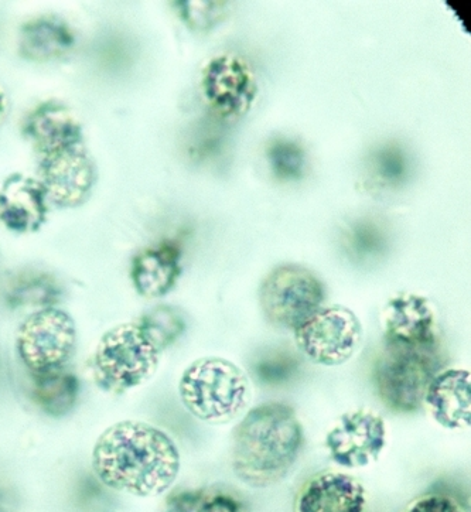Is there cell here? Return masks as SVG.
Masks as SVG:
<instances>
[{
	"instance_id": "cell-1",
	"label": "cell",
	"mask_w": 471,
	"mask_h": 512,
	"mask_svg": "<svg viewBox=\"0 0 471 512\" xmlns=\"http://www.w3.org/2000/svg\"><path fill=\"white\" fill-rule=\"evenodd\" d=\"M92 469L104 486L133 497H157L179 476L180 452L173 439L149 423L124 421L101 433Z\"/></svg>"
},
{
	"instance_id": "cell-2",
	"label": "cell",
	"mask_w": 471,
	"mask_h": 512,
	"mask_svg": "<svg viewBox=\"0 0 471 512\" xmlns=\"http://www.w3.org/2000/svg\"><path fill=\"white\" fill-rule=\"evenodd\" d=\"M305 432L295 409L266 402L251 409L232 435L231 466L249 487L281 483L298 462Z\"/></svg>"
},
{
	"instance_id": "cell-3",
	"label": "cell",
	"mask_w": 471,
	"mask_h": 512,
	"mask_svg": "<svg viewBox=\"0 0 471 512\" xmlns=\"http://www.w3.org/2000/svg\"><path fill=\"white\" fill-rule=\"evenodd\" d=\"M180 399L201 422L223 425L248 408L251 382L242 368L220 357L194 361L180 378Z\"/></svg>"
},
{
	"instance_id": "cell-4",
	"label": "cell",
	"mask_w": 471,
	"mask_h": 512,
	"mask_svg": "<svg viewBox=\"0 0 471 512\" xmlns=\"http://www.w3.org/2000/svg\"><path fill=\"white\" fill-rule=\"evenodd\" d=\"M160 363V351L138 324H119L102 336L92 357L94 380L102 391L122 395L148 382Z\"/></svg>"
},
{
	"instance_id": "cell-5",
	"label": "cell",
	"mask_w": 471,
	"mask_h": 512,
	"mask_svg": "<svg viewBox=\"0 0 471 512\" xmlns=\"http://www.w3.org/2000/svg\"><path fill=\"white\" fill-rule=\"evenodd\" d=\"M440 368V347L385 346L375 368V388L392 412H416L422 408L426 389L432 378L442 371Z\"/></svg>"
},
{
	"instance_id": "cell-6",
	"label": "cell",
	"mask_w": 471,
	"mask_h": 512,
	"mask_svg": "<svg viewBox=\"0 0 471 512\" xmlns=\"http://www.w3.org/2000/svg\"><path fill=\"white\" fill-rule=\"evenodd\" d=\"M77 348L74 319L57 307L37 310L20 324L16 351L33 375L64 370Z\"/></svg>"
},
{
	"instance_id": "cell-7",
	"label": "cell",
	"mask_w": 471,
	"mask_h": 512,
	"mask_svg": "<svg viewBox=\"0 0 471 512\" xmlns=\"http://www.w3.org/2000/svg\"><path fill=\"white\" fill-rule=\"evenodd\" d=\"M259 299L269 322L295 330L322 307L324 288L309 269L300 265H282L266 276Z\"/></svg>"
},
{
	"instance_id": "cell-8",
	"label": "cell",
	"mask_w": 471,
	"mask_h": 512,
	"mask_svg": "<svg viewBox=\"0 0 471 512\" xmlns=\"http://www.w3.org/2000/svg\"><path fill=\"white\" fill-rule=\"evenodd\" d=\"M296 346L313 363L337 367L356 354L363 327L346 307H320L295 329Z\"/></svg>"
},
{
	"instance_id": "cell-9",
	"label": "cell",
	"mask_w": 471,
	"mask_h": 512,
	"mask_svg": "<svg viewBox=\"0 0 471 512\" xmlns=\"http://www.w3.org/2000/svg\"><path fill=\"white\" fill-rule=\"evenodd\" d=\"M97 179V165L84 143L42 156L37 170V180L46 191L47 200L60 208L84 204Z\"/></svg>"
},
{
	"instance_id": "cell-10",
	"label": "cell",
	"mask_w": 471,
	"mask_h": 512,
	"mask_svg": "<svg viewBox=\"0 0 471 512\" xmlns=\"http://www.w3.org/2000/svg\"><path fill=\"white\" fill-rule=\"evenodd\" d=\"M385 445L387 423L371 409L344 413L326 436L331 460L344 469H361L377 462Z\"/></svg>"
},
{
	"instance_id": "cell-11",
	"label": "cell",
	"mask_w": 471,
	"mask_h": 512,
	"mask_svg": "<svg viewBox=\"0 0 471 512\" xmlns=\"http://www.w3.org/2000/svg\"><path fill=\"white\" fill-rule=\"evenodd\" d=\"M257 91L254 74L241 58L215 57L204 68V97L223 118H240L247 114L254 104Z\"/></svg>"
},
{
	"instance_id": "cell-12",
	"label": "cell",
	"mask_w": 471,
	"mask_h": 512,
	"mask_svg": "<svg viewBox=\"0 0 471 512\" xmlns=\"http://www.w3.org/2000/svg\"><path fill=\"white\" fill-rule=\"evenodd\" d=\"M385 346L440 347L435 307L422 296L404 293L391 299L382 313Z\"/></svg>"
},
{
	"instance_id": "cell-13",
	"label": "cell",
	"mask_w": 471,
	"mask_h": 512,
	"mask_svg": "<svg viewBox=\"0 0 471 512\" xmlns=\"http://www.w3.org/2000/svg\"><path fill=\"white\" fill-rule=\"evenodd\" d=\"M367 490L343 471L327 470L309 480L295 498V512H365Z\"/></svg>"
},
{
	"instance_id": "cell-14",
	"label": "cell",
	"mask_w": 471,
	"mask_h": 512,
	"mask_svg": "<svg viewBox=\"0 0 471 512\" xmlns=\"http://www.w3.org/2000/svg\"><path fill=\"white\" fill-rule=\"evenodd\" d=\"M49 200L39 180L10 174L0 187V224L16 234L39 231L49 215Z\"/></svg>"
},
{
	"instance_id": "cell-15",
	"label": "cell",
	"mask_w": 471,
	"mask_h": 512,
	"mask_svg": "<svg viewBox=\"0 0 471 512\" xmlns=\"http://www.w3.org/2000/svg\"><path fill=\"white\" fill-rule=\"evenodd\" d=\"M22 133L40 156L84 143L83 125L66 104L43 102L27 114Z\"/></svg>"
},
{
	"instance_id": "cell-16",
	"label": "cell",
	"mask_w": 471,
	"mask_h": 512,
	"mask_svg": "<svg viewBox=\"0 0 471 512\" xmlns=\"http://www.w3.org/2000/svg\"><path fill=\"white\" fill-rule=\"evenodd\" d=\"M422 408L443 428L464 430L471 422V375L469 370L449 368L432 378Z\"/></svg>"
},
{
	"instance_id": "cell-17",
	"label": "cell",
	"mask_w": 471,
	"mask_h": 512,
	"mask_svg": "<svg viewBox=\"0 0 471 512\" xmlns=\"http://www.w3.org/2000/svg\"><path fill=\"white\" fill-rule=\"evenodd\" d=\"M182 248L177 242L163 241L143 249L132 261L131 279L136 292L146 299L167 295L182 275Z\"/></svg>"
},
{
	"instance_id": "cell-18",
	"label": "cell",
	"mask_w": 471,
	"mask_h": 512,
	"mask_svg": "<svg viewBox=\"0 0 471 512\" xmlns=\"http://www.w3.org/2000/svg\"><path fill=\"white\" fill-rule=\"evenodd\" d=\"M75 34L68 23L56 16H40L20 27L17 51L33 63H46L73 50Z\"/></svg>"
},
{
	"instance_id": "cell-19",
	"label": "cell",
	"mask_w": 471,
	"mask_h": 512,
	"mask_svg": "<svg viewBox=\"0 0 471 512\" xmlns=\"http://www.w3.org/2000/svg\"><path fill=\"white\" fill-rule=\"evenodd\" d=\"M78 378L64 370L33 375V399L51 418H64L73 411L80 398Z\"/></svg>"
},
{
	"instance_id": "cell-20",
	"label": "cell",
	"mask_w": 471,
	"mask_h": 512,
	"mask_svg": "<svg viewBox=\"0 0 471 512\" xmlns=\"http://www.w3.org/2000/svg\"><path fill=\"white\" fill-rule=\"evenodd\" d=\"M63 289L53 275L46 272H26L17 276L6 293V302L17 307H54L60 302Z\"/></svg>"
},
{
	"instance_id": "cell-21",
	"label": "cell",
	"mask_w": 471,
	"mask_h": 512,
	"mask_svg": "<svg viewBox=\"0 0 471 512\" xmlns=\"http://www.w3.org/2000/svg\"><path fill=\"white\" fill-rule=\"evenodd\" d=\"M143 336L162 353L176 343L186 331L182 310L173 306H157L146 312L138 323Z\"/></svg>"
},
{
	"instance_id": "cell-22",
	"label": "cell",
	"mask_w": 471,
	"mask_h": 512,
	"mask_svg": "<svg viewBox=\"0 0 471 512\" xmlns=\"http://www.w3.org/2000/svg\"><path fill=\"white\" fill-rule=\"evenodd\" d=\"M367 167L372 182L381 187L401 186L411 174L408 153L394 143L375 149Z\"/></svg>"
},
{
	"instance_id": "cell-23",
	"label": "cell",
	"mask_w": 471,
	"mask_h": 512,
	"mask_svg": "<svg viewBox=\"0 0 471 512\" xmlns=\"http://www.w3.org/2000/svg\"><path fill=\"white\" fill-rule=\"evenodd\" d=\"M268 160L273 174L278 179L290 182L305 176L307 155L298 142L276 139L268 148Z\"/></svg>"
},
{
	"instance_id": "cell-24",
	"label": "cell",
	"mask_w": 471,
	"mask_h": 512,
	"mask_svg": "<svg viewBox=\"0 0 471 512\" xmlns=\"http://www.w3.org/2000/svg\"><path fill=\"white\" fill-rule=\"evenodd\" d=\"M174 8L190 29L208 30L230 12V2H174Z\"/></svg>"
},
{
	"instance_id": "cell-25",
	"label": "cell",
	"mask_w": 471,
	"mask_h": 512,
	"mask_svg": "<svg viewBox=\"0 0 471 512\" xmlns=\"http://www.w3.org/2000/svg\"><path fill=\"white\" fill-rule=\"evenodd\" d=\"M348 241L360 251H372L384 242V232L374 221L360 220L348 228Z\"/></svg>"
},
{
	"instance_id": "cell-26",
	"label": "cell",
	"mask_w": 471,
	"mask_h": 512,
	"mask_svg": "<svg viewBox=\"0 0 471 512\" xmlns=\"http://www.w3.org/2000/svg\"><path fill=\"white\" fill-rule=\"evenodd\" d=\"M402 512H466L455 498L445 494L429 493L415 498Z\"/></svg>"
},
{
	"instance_id": "cell-27",
	"label": "cell",
	"mask_w": 471,
	"mask_h": 512,
	"mask_svg": "<svg viewBox=\"0 0 471 512\" xmlns=\"http://www.w3.org/2000/svg\"><path fill=\"white\" fill-rule=\"evenodd\" d=\"M204 494H206L204 490L174 491L166 498L163 512H194Z\"/></svg>"
},
{
	"instance_id": "cell-28",
	"label": "cell",
	"mask_w": 471,
	"mask_h": 512,
	"mask_svg": "<svg viewBox=\"0 0 471 512\" xmlns=\"http://www.w3.org/2000/svg\"><path fill=\"white\" fill-rule=\"evenodd\" d=\"M194 512H242V505L231 494L206 491Z\"/></svg>"
},
{
	"instance_id": "cell-29",
	"label": "cell",
	"mask_w": 471,
	"mask_h": 512,
	"mask_svg": "<svg viewBox=\"0 0 471 512\" xmlns=\"http://www.w3.org/2000/svg\"><path fill=\"white\" fill-rule=\"evenodd\" d=\"M6 111H8V98H6L5 91L0 88V122L5 118Z\"/></svg>"
}]
</instances>
